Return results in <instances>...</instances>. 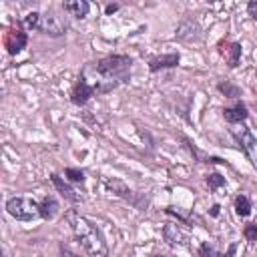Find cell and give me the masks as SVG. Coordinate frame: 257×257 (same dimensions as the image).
I'll return each mask as SVG.
<instances>
[{
  "mask_svg": "<svg viewBox=\"0 0 257 257\" xmlns=\"http://www.w3.org/2000/svg\"><path fill=\"white\" fill-rule=\"evenodd\" d=\"M223 116H225L227 122H231V124H239V122H243V120L249 116V112H247V106H245L241 100H237L233 106L223 108Z\"/></svg>",
  "mask_w": 257,
  "mask_h": 257,
  "instance_id": "30bf717a",
  "label": "cell"
},
{
  "mask_svg": "<svg viewBox=\"0 0 257 257\" xmlns=\"http://www.w3.org/2000/svg\"><path fill=\"white\" fill-rule=\"evenodd\" d=\"M219 90L227 96V98H239L241 96V90H239V86H235V84H231L229 80H225V82H219Z\"/></svg>",
  "mask_w": 257,
  "mask_h": 257,
  "instance_id": "ac0fdd59",
  "label": "cell"
},
{
  "mask_svg": "<svg viewBox=\"0 0 257 257\" xmlns=\"http://www.w3.org/2000/svg\"><path fill=\"white\" fill-rule=\"evenodd\" d=\"M233 137L237 141V145L241 147V151L245 153V157L249 159V163L253 165V169H257V139L253 137V133L241 124L237 128H233Z\"/></svg>",
  "mask_w": 257,
  "mask_h": 257,
  "instance_id": "277c9868",
  "label": "cell"
},
{
  "mask_svg": "<svg viewBox=\"0 0 257 257\" xmlns=\"http://www.w3.org/2000/svg\"><path fill=\"white\" fill-rule=\"evenodd\" d=\"M251 201H249V197L247 195H237L235 197V213L239 215V217H249L251 215Z\"/></svg>",
  "mask_w": 257,
  "mask_h": 257,
  "instance_id": "2e32d148",
  "label": "cell"
},
{
  "mask_svg": "<svg viewBox=\"0 0 257 257\" xmlns=\"http://www.w3.org/2000/svg\"><path fill=\"white\" fill-rule=\"evenodd\" d=\"M94 92H96L94 84H90V82L86 80V76L80 74L78 80L74 82L72 90H70V102L76 104V106H82V104H86V102L90 100V96H92Z\"/></svg>",
  "mask_w": 257,
  "mask_h": 257,
  "instance_id": "8992f818",
  "label": "cell"
},
{
  "mask_svg": "<svg viewBox=\"0 0 257 257\" xmlns=\"http://www.w3.org/2000/svg\"><path fill=\"white\" fill-rule=\"evenodd\" d=\"M64 217H66V221H68V225H70V229H72V233H74L78 245H80L90 257H106V255H108L106 241H104L100 229H98L92 221H88L86 217L78 215L74 209L66 211Z\"/></svg>",
  "mask_w": 257,
  "mask_h": 257,
  "instance_id": "7a4b0ae2",
  "label": "cell"
},
{
  "mask_svg": "<svg viewBox=\"0 0 257 257\" xmlns=\"http://www.w3.org/2000/svg\"><path fill=\"white\" fill-rule=\"evenodd\" d=\"M219 209H221L219 205H213V207H211V215H213V217H217V215H219Z\"/></svg>",
  "mask_w": 257,
  "mask_h": 257,
  "instance_id": "4316f807",
  "label": "cell"
},
{
  "mask_svg": "<svg viewBox=\"0 0 257 257\" xmlns=\"http://www.w3.org/2000/svg\"><path fill=\"white\" fill-rule=\"evenodd\" d=\"M197 253H199V257H219V251L211 243H201Z\"/></svg>",
  "mask_w": 257,
  "mask_h": 257,
  "instance_id": "7402d4cb",
  "label": "cell"
},
{
  "mask_svg": "<svg viewBox=\"0 0 257 257\" xmlns=\"http://www.w3.org/2000/svg\"><path fill=\"white\" fill-rule=\"evenodd\" d=\"M247 12H249V16H251L253 20H257V0H251V2L247 4Z\"/></svg>",
  "mask_w": 257,
  "mask_h": 257,
  "instance_id": "cb8c5ba5",
  "label": "cell"
},
{
  "mask_svg": "<svg viewBox=\"0 0 257 257\" xmlns=\"http://www.w3.org/2000/svg\"><path fill=\"white\" fill-rule=\"evenodd\" d=\"M235 249H237V243H231V247H229V251H227V257H233Z\"/></svg>",
  "mask_w": 257,
  "mask_h": 257,
  "instance_id": "484cf974",
  "label": "cell"
},
{
  "mask_svg": "<svg viewBox=\"0 0 257 257\" xmlns=\"http://www.w3.org/2000/svg\"><path fill=\"white\" fill-rule=\"evenodd\" d=\"M64 175L68 177V181H70V183H84V173H82V171H78V169L68 167V169H64Z\"/></svg>",
  "mask_w": 257,
  "mask_h": 257,
  "instance_id": "44dd1931",
  "label": "cell"
},
{
  "mask_svg": "<svg viewBox=\"0 0 257 257\" xmlns=\"http://www.w3.org/2000/svg\"><path fill=\"white\" fill-rule=\"evenodd\" d=\"M50 181H52V185L56 187V191H58L64 199H68L70 203H78V199H80V197H78V195L74 193V189H72L70 185H66V183L56 175V173H52V175H50Z\"/></svg>",
  "mask_w": 257,
  "mask_h": 257,
  "instance_id": "5bb4252c",
  "label": "cell"
},
{
  "mask_svg": "<svg viewBox=\"0 0 257 257\" xmlns=\"http://www.w3.org/2000/svg\"><path fill=\"white\" fill-rule=\"evenodd\" d=\"M58 211H60V205H58V201H56L54 197H44V199L40 201V217H42V219L52 221V219L58 215Z\"/></svg>",
  "mask_w": 257,
  "mask_h": 257,
  "instance_id": "9a60e30c",
  "label": "cell"
},
{
  "mask_svg": "<svg viewBox=\"0 0 257 257\" xmlns=\"http://www.w3.org/2000/svg\"><path fill=\"white\" fill-rule=\"evenodd\" d=\"M62 10L68 12L70 16H74V18H84L90 10V4L86 0H72V2H64Z\"/></svg>",
  "mask_w": 257,
  "mask_h": 257,
  "instance_id": "4fadbf2b",
  "label": "cell"
},
{
  "mask_svg": "<svg viewBox=\"0 0 257 257\" xmlns=\"http://www.w3.org/2000/svg\"><path fill=\"white\" fill-rule=\"evenodd\" d=\"M177 38L191 42V40H199V26L195 20H183L177 28Z\"/></svg>",
  "mask_w": 257,
  "mask_h": 257,
  "instance_id": "8fae6325",
  "label": "cell"
},
{
  "mask_svg": "<svg viewBox=\"0 0 257 257\" xmlns=\"http://www.w3.org/2000/svg\"><path fill=\"white\" fill-rule=\"evenodd\" d=\"M179 60H181V56L177 52L155 56V58L149 60V68H151V72H157V70H163V68H175V66H179Z\"/></svg>",
  "mask_w": 257,
  "mask_h": 257,
  "instance_id": "9c48e42d",
  "label": "cell"
},
{
  "mask_svg": "<svg viewBox=\"0 0 257 257\" xmlns=\"http://www.w3.org/2000/svg\"><path fill=\"white\" fill-rule=\"evenodd\" d=\"M163 237L169 245L177 247V245H187V235L177 227V225H167L163 229Z\"/></svg>",
  "mask_w": 257,
  "mask_h": 257,
  "instance_id": "7c38bea8",
  "label": "cell"
},
{
  "mask_svg": "<svg viewBox=\"0 0 257 257\" xmlns=\"http://www.w3.org/2000/svg\"><path fill=\"white\" fill-rule=\"evenodd\" d=\"M22 24H24L26 28H36V30H38L40 14H38V12H28L26 16H22Z\"/></svg>",
  "mask_w": 257,
  "mask_h": 257,
  "instance_id": "ffe728a7",
  "label": "cell"
},
{
  "mask_svg": "<svg viewBox=\"0 0 257 257\" xmlns=\"http://www.w3.org/2000/svg\"><path fill=\"white\" fill-rule=\"evenodd\" d=\"M243 237H245L249 243H257V223H249V225H245V229H243Z\"/></svg>",
  "mask_w": 257,
  "mask_h": 257,
  "instance_id": "603a6c76",
  "label": "cell"
},
{
  "mask_svg": "<svg viewBox=\"0 0 257 257\" xmlns=\"http://www.w3.org/2000/svg\"><path fill=\"white\" fill-rule=\"evenodd\" d=\"M116 10H118V4H108V6L104 8L106 14H112V12H116Z\"/></svg>",
  "mask_w": 257,
  "mask_h": 257,
  "instance_id": "d4e9b609",
  "label": "cell"
},
{
  "mask_svg": "<svg viewBox=\"0 0 257 257\" xmlns=\"http://www.w3.org/2000/svg\"><path fill=\"white\" fill-rule=\"evenodd\" d=\"M6 211L18 221H34L40 217V203L30 197H12L6 203Z\"/></svg>",
  "mask_w": 257,
  "mask_h": 257,
  "instance_id": "3957f363",
  "label": "cell"
},
{
  "mask_svg": "<svg viewBox=\"0 0 257 257\" xmlns=\"http://www.w3.org/2000/svg\"><path fill=\"white\" fill-rule=\"evenodd\" d=\"M26 42H28V34L20 26H12L4 34V46H6L8 54H18L26 46Z\"/></svg>",
  "mask_w": 257,
  "mask_h": 257,
  "instance_id": "52a82bcc",
  "label": "cell"
},
{
  "mask_svg": "<svg viewBox=\"0 0 257 257\" xmlns=\"http://www.w3.org/2000/svg\"><path fill=\"white\" fill-rule=\"evenodd\" d=\"M66 18L60 16L56 10H48L44 14H40V24L38 30L48 34V36H62L66 32Z\"/></svg>",
  "mask_w": 257,
  "mask_h": 257,
  "instance_id": "5b68a950",
  "label": "cell"
},
{
  "mask_svg": "<svg viewBox=\"0 0 257 257\" xmlns=\"http://www.w3.org/2000/svg\"><path fill=\"white\" fill-rule=\"evenodd\" d=\"M131 64H133V60L126 54H110V56L100 58L98 62H92L90 66L100 76V80L94 82L96 94L110 92L118 84L128 82V78H131Z\"/></svg>",
  "mask_w": 257,
  "mask_h": 257,
  "instance_id": "6da1fadb",
  "label": "cell"
},
{
  "mask_svg": "<svg viewBox=\"0 0 257 257\" xmlns=\"http://www.w3.org/2000/svg\"><path fill=\"white\" fill-rule=\"evenodd\" d=\"M153 257H165V255H153Z\"/></svg>",
  "mask_w": 257,
  "mask_h": 257,
  "instance_id": "83f0119b",
  "label": "cell"
},
{
  "mask_svg": "<svg viewBox=\"0 0 257 257\" xmlns=\"http://www.w3.org/2000/svg\"><path fill=\"white\" fill-rule=\"evenodd\" d=\"M207 187L211 189V191H217L219 187H223L225 185V177H221L219 173H211V175H207Z\"/></svg>",
  "mask_w": 257,
  "mask_h": 257,
  "instance_id": "d6986e66",
  "label": "cell"
},
{
  "mask_svg": "<svg viewBox=\"0 0 257 257\" xmlns=\"http://www.w3.org/2000/svg\"><path fill=\"white\" fill-rule=\"evenodd\" d=\"M225 52H227V64H229V68H235L239 64V58H241V44L233 42Z\"/></svg>",
  "mask_w": 257,
  "mask_h": 257,
  "instance_id": "e0dca14e",
  "label": "cell"
},
{
  "mask_svg": "<svg viewBox=\"0 0 257 257\" xmlns=\"http://www.w3.org/2000/svg\"><path fill=\"white\" fill-rule=\"evenodd\" d=\"M106 189H108V191H112L116 197H120V199H124V201H128V203H133V205H137V207H143V205L139 203V199H137L135 191H131L122 181L110 179V181H106Z\"/></svg>",
  "mask_w": 257,
  "mask_h": 257,
  "instance_id": "ba28073f",
  "label": "cell"
}]
</instances>
